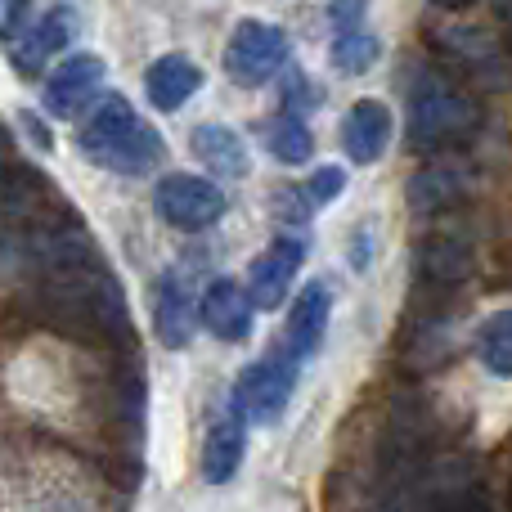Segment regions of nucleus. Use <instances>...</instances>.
I'll use <instances>...</instances> for the list:
<instances>
[{
  "mask_svg": "<svg viewBox=\"0 0 512 512\" xmlns=\"http://www.w3.org/2000/svg\"><path fill=\"white\" fill-rule=\"evenodd\" d=\"M77 144L95 167L117 171V176H144V171H153L162 162V135L153 126H144L122 95H108L90 113Z\"/></svg>",
  "mask_w": 512,
  "mask_h": 512,
  "instance_id": "nucleus-1",
  "label": "nucleus"
},
{
  "mask_svg": "<svg viewBox=\"0 0 512 512\" xmlns=\"http://www.w3.org/2000/svg\"><path fill=\"white\" fill-rule=\"evenodd\" d=\"M481 126V108L450 81H423L409 95V144L418 153H441L468 144Z\"/></svg>",
  "mask_w": 512,
  "mask_h": 512,
  "instance_id": "nucleus-2",
  "label": "nucleus"
},
{
  "mask_svg": "<svg viewBox=\"0 0 512 512\" xmlns=\"http://www.w3.org/2000/svg\"><path fill=\"white\" fill-rule=\"evenodd\" d=\"M292 382H297V373H292V364L283 360V355H265V360L248 364V369L239 373V382H234V391H230L234 414L252 427L279 423V414L292 400Z\"/></svg>",
  "mask_w": 512,
  "mask_h": 512,
  "instance_id": "nucleus-3",
  "label": "nucleus"
},
{
  "mask_svg": "<svg viewBox=\"0 0 512 512\" xmlns=\"http://www.w3.org/2000/svg\"><path fill=\"white\" fill-rule=\"evenodd\" d=\"M292 45L288 32L274 23H261V18H248V23L234 27L230 45H225V72H230L239 86H261L274 72L288 63Z\"/></svg>",
  "mask_w": 512,
  "mask_h": 512,
  "instance_id": "nucleus-4",
  "label": "nucleus"
},
{
  "mask_svg": "<svg viewBox=\"0 0 512 512\" xmlns=\"http://www.w3.org/2000/svg\"><path fill=\"white\" fill-rule=\"evenodd\" d=\"M153 207L176 230H207V225H216L225 216V194L212 180L176 171V176H167L153 189Z\"/></svg>",
  "mask_w": 512,
  "mask_h": 512,
  "instance_id": "nucleus-5",
  "label": "nucleus"
},
{
  "mask_svg": "<svg viewBox=\"0 0 512 512\" xmlns=\"http://www.w3.org/2000/svg\"><path fill=\"white\" fill-rule=\"evenodd\" d=\"M441 45H445V54H454V63H459L472 81L499 86V81L512 77L504 41H499L495 32H486V27H445Z\"/></svg>",
  "mask_w": 512,
  "mask_h": 512,
  "instance_id": "nucleus-6",
  "label": "nucleus"
},
{
  "mask_svg": "<svg viewBox=\"0 0 512 512\" xmlns=\"http://www.w3.org/2000/svg\"><path fill=\"white\" fill-rule=\"evenodd\" d=\"M301 256H306L301 239H288V234H279L261 256H252L248 292H252L256 310H274L283 297H288L292 279H297V270H301Z\"/></svg>",
  "mask_w": 512,
  "mask_h": 512,
  "instance_id": "nucleus-7",
  "label": "nucleus"
},
{
  "mask_svg": "<svg viewBox=\"0 0 512 512\" xmlns=\"http://www.w3.org/2000/svg\"><path fill=\"white\" fill-rule=\"evenodd\" d=\"M104 77H108V68L99 54H68L54 68V77L45 81V108L54 117H77L95 99V90L104 86Z\"/></svg>",
  "mask_w": 512,
  "mask_h": 512,
  "instance_id": "nucleus-8",
  "label": "nucleus"
},
{
  "mask_svg": "<svg viewBox=\"0 0 512 512\" xmlns=\"http://www.w3.org/2000/svg\"><path fill=\"white\" fill-rule=\"evenodd\" d=\"M198 315H203V306H194L185 279L180 274H162L158 288H153V333H158V342L171 346V351L189 346Z\"/></svg>",
  "mask_w": 512,
  "mask_h": 512,
  "instance_id": "nucleus-9",
  "label": "nucleus"
},
{
  "mask_svg": "<svg viewBox=\"0 0 512 512\" xmlns=\"http://www.w3.org/2000/svg\"><path fill=\"white\" fill-rule=\"evenodd\" d=\"M387 140H391V113L387 104L378 99H355L342 117V153L360 167L378 162L387 153Z\"/></svg>",
  "mask_w": 512,
  "mask_h": 512,
  "instance_id": "nucleus-10",
  "label": "nucleus"
},
{
  "mask_svg": "<svg viewBox=\"0 0 512 512\" xmlns=\"http://www.w3.org/2000/svg\"><path fill=\"white\" fill-rule=\"evenodd\" d=\"M203 324L207 333H216L221 342H243V337L252 333V292L243 288V283L234 279H216L212 288L203 292Z\"/></svg>",
  "mask_w": 512,
  "mask_h": 512,
  "instance_id": "nucleus-11",
  "label": "nucleus"
},
{
  "mask_svg": "<svg viewBox=\"0 0 512 512\" xmlns=\"http://www.w3.org/2000/svg\"><path fill=\"white\" fill-rule=\"evenodd\" d=\"M72 36H77V9H72V5H54L50 14L36 23V32L27 36V41H14V68L23 72V77H36V72H41L54 54L68 50Z\"/></svg>",
  "mask_w": 512,
  "mask_h": 512,
  "instance_id": "nucleus-12",
  "label": "nucleus"
},
{
  "mask_svg": "<svg viewBox=\"0 0 512 512\" xmlns=\"http://www.w3.org/2000/svg\"><path fill=\"white\" fill-rule=\"evenodd\" d=\"M198 86H203V68L194 59H185V54H162L144 72V90H149V104L158 113H180L194 99Z\"/></svg>",
  "mask_w": 512,
  "mask_h": 512,
  "instance_id": "nucleus-13",
  "label": "nucleus"
},
{
  "mask_svg": "<svg viewBox=\"0 0 512 512\" xmlns=\"http://www.w3.org/2000/svg\"><path fill=\"white\" fill-rule=\"evenodd\" d=\"M328 306H333V297H328L324 283H306V288L292 297L288 328H283V337H288V351L297 355V360H306V355H315L319 346H324Z\"/></svg>",
  "mask_w": 512,
  "mask_h": 512,
  "instance_id": "nucleus-14",
  "label": "nucleus"
},
{
  "mask_svg": "<svg viewBox=\"0 0 512 512\" xmlns=\"http://www.w3.org/2000/svg\"><path fill=\"white\" fill-rule=\"evenodd\" d=\"M194 158L203 162L207 171H212L216 180H243L248 176V144L239 140V131L225 122H203L194 131Z\"/></svg>",
  "mask_w": 512,
  "mask_h": 512,
  "instance_id": "nucleus-15",
  "label": "nucleus"
},
{
  "mask_svg": "<svg viewBox=\"0 0 512 512\" xmlns=\"http://www.w3.org/2000/svg\"><path fill=\"white\" fill-rule=\"evenodd\" d=\"M463 189H468V180H463L459 167H450V162H432L427 171H418V176L409 180V212L414 216L445 212L450 203L463 198Z\"/></svg>",
  "mask_w": 512,
  "mask_h": 512,
  "instance_id": "nucleus-16",
  "label": "nucleus"
},
{
  "mask_svg": "<svg viewBox=\"0 0 512 512\" xmlns=\"http://www.w3.org/2000/svg\"><path fill=\"white\" fill-rule=\"evenodd\" d=\"M243 463V418H221V423L207 432V445H203V477L212 486H225V481L239 472Z\"/></svg>",
  "mask_w": 512,
  "mask_h": 512,
  "instance_id": "nucleus-17",
  "label": "nucleus"
},
{
  "mask_svg": "<svg viewBox=\"0 0 512 512\" xmlns=\"http://www.w3.org/2000/svg\"><path fill=\"white\" fill-rule=\"evenodd\" d=\"M477 355L495 378H512V306L495 310L477 328Z\"/></svg>",
  "mask_w": 512,
  "mask_h": 512,
  "instance_id": "nucleus-18",
  "label": "nucleus"
},
{
  "mask_svg": "<svg viewBox=\"0 0 512 512\" xmlns=\"http://www.w3.org/2000/svg\"><path fill=\"white\" fill-rule=\"evenodd\" d=\"M265 149H270V158L283 162V167H301V162L315 158V140H310L306 122H301L297 113L265 126Z\"/></svg>",
  "mask_w": 512,
  "mask_h": 512,
  "instance_id": "nucleus-19",
  "label": "nucleus"
},
{
  "mask_svg": "<svg viewBox=\"0 0 512 512\" xmlns=\"http://www.w3.org/2000/svg\"><path fill=\"white\" fill-rule=\"evenodd\" d=\"M378 54H382L378 36L364 32V27L333 36V68L346 72V77H360V72H369L373 63H378Z\"/></svg>",
  "mask_w": 512,
  "mask_h": 512,
  "instance_id": "nucleus-20",
  "label": "nucleus"
},
{
  "mask_svg": "<svg viewBox=\"0 0 512 512\" xmlns=\"http://www.w3.org/2000/svg\"><path fill=\"white\" fill-rule=\"evenodd\" d=\"M346 189V171L342 167H319L315 176L306 180V198H310V207H328L337 194Z\"/></svg>",
  "mask_w": 512,
  "mask_h": 512,
  "instance_id": "nucleus-21",
  "label": "nucleus"
},
{
  "mask_svg": "<svg viewBox=\"0 0 512 512\" xmlns=\"http://www.w3.org/2000/svg\"><path fill=\"white\" fill-rule=\"evenodd\" d=\"M427 265H432L427 274H441V279H463V274H472V256L450 248V243H436V248L427 252Z\"/></svg>",
  "mask_w": 512,
  "mask_h": 512,
  "instance_id": "nucleus-22",
  "label": "nucleus"
},
{
  "mask_svg": "<svg viewBox=\"0 0 512 512\" xmlns=\"http://www.w3.org/2000/svg\"><path fill=\"white\" fill-rule=\"evenodd\" d=\"M27 5H32V0H0V36H5V41H18V32H23V23H27Z\"/></svg>",
  "mask_w": 512,
  "mask_h": 512,
  "instance_id": "nucleus-23",
  "label": "nucleus"
},
{
  "mask_svg": "<svg viewBox=\"0 0 512 512\" xmlns=\"http://www.w3.org/2000/svg\"><path fill=\"white\" fill-rule=\"evenodd\" d=\"M328 18L337 32H355L364 18V0H328Z\"/></svg>",
  "mask_w": 512,
  "mask_h": 512,
  "instance_id": "nucleus-24",
  "label": "nucleus"
},
{
  "mask_svg": "<svg viewBox=\"0 0 512 512\" xmlns=\"http://www.w3.org/2000/svg\"><path fill=\"white\" fill-rule=\"evenodd\" d=\"M310 104H319V95H310L306 77H301V72H292V77L283 81V108H288V113H297V108H310Z\"/></svg>",
  "mask_w": 512,
  "mask_h": 512,
  "instance_id": "nucleus-25",
  "label": "nucleus"
},
{
  "mask_svg": "<svg viewBox=\"0 0 512 512\" xmlns=\"http://www.w3.org/2000/svg\"><path fill=\"white\" fill-rule=\"evenodd\" d=\"M23 126H27V135H32L41 149H50V131L41 126V117H36V113H23Z\"/></svg>",
  "mask_w": 512,
  "mask_h": 512,
  "instance_id": "nucleus-26",
  "label": "nucleus"
},
{
  "mask_svg": "<svg viewBox=\"0 0 512 512\" xmlns=\"http://www.w3.org/2000/svg\"><path fill=\"white\" fill-rule=\"evenodd\" d=\"M432 5H441V9H463V5H472V0H432Z\"/></svg>",
  "mask_w": 512,
  "mask_h": 512,
  "instance_id": "nucleus-27",
  "label": "nucleus"
}]
</instances>
